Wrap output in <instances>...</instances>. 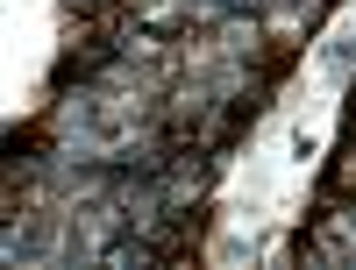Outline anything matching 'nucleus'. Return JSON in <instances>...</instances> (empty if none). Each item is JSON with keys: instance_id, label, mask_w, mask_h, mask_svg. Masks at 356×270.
Listing matches in <instances>:
<instances>
[{"instance_id": "1", "label": "nucleus", "mask_w": 356, "mask_h": 270, "mask_svg": "<svg viewBox=\"0 0 356 270\" xmlns=\"http://www.w3.org/2000/svg\"><path fill=\"white\" fill-rule=\"evenodd\" d=\"M257 114H264V85H250V93H243V100H235V107H228V121H221V149H228L235 135H243V128L257 121Z\"/></svg>"}]
</instances>
